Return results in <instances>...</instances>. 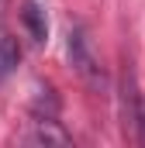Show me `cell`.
Masks as SVG:
<instances>
[{"instance_id": "1", "label": "cell", "mask_w": 145, "mask_h": 148, "mask_svg": "<svg viewBox=\"0 0 145 148\" xmlns=\"http://www.w3.org/2000/svg\"><path fill=\"white\" fill-rule=\"evenodd\" d=\"M69 62L93 90H104V69H100V62L93 55V45H90V38H86L83 28H72L69 31Z\"/></svg>"}, {"instance_id": "4", "label": "cell", "mask_w": 145, "mask_h": 148, "mask_svg": "<svg viewBox=\"0 0 145 148\" xmlns=\"http://www.w3.org/2000/svg\"><path fill=\"white\" fill-rule=\"evenodd\" d=\"M17 66H21V48H17V41L10 35H0V79H7Z\"/></svg>"}, {"instance_id": "5", "label": "cell", "mask_w": 145, "mask_h": 148, "mask_svg": "<svg viewBox=\"0 0 145 148\" xmlns=\"http://www.w3.org/2000/svg\"><path fill=\"white\" fill-rule=\"evenodd\" d=\"M135 138L145 145V93H138V103H135V124H131Z\"/></svg>"}, {"instance_id": "3", "label": "cell", "mask_w": 145, "mask_h": 148, "mask_svg": "<svg viewBox=\"0 0 145 148\" xmlns=\"http://www.w3.org/2000/svg\"><path fill=\"white\" fill-rule=\"evenodd\" d=\"M28 141H35V145H69V134H66L52 117H45V121L35 124V131L28 134Z\"/></svg>"}, {"instance_id": "2", "label": "cell", "mask_w": 145, "mask_h": 148, "mask_svg": "<svg viewBox=\"0 0 145 148\" xmlns=\"http://www.w3.org/2000/svg\"><path fill=\"white\" fill-rule=\"evenodd\" d=\"M21 24H24V31L35 41H45L48 38V21H45V10H41L38 0H24L21 3Z\"/></svg>"}]
</instances>
